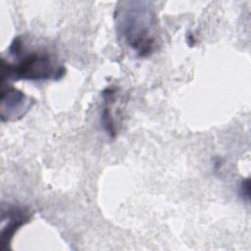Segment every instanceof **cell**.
<instances>
[{"label": "cell", "mask_w": 251, "mask_h": 251, "mask_svg": "<svg viewBox=\"0 0 251 251\" xmlns=\"http://www.w3.org/2000/svg\"><path fill=\"white\" fill-rule=\"evenodd\" d=\"M9 54L12 62L2 59L3 80H59L66 75V68L49 47L32 42L24 35L13 39Z\"/></svg>", "instance_id": "1"}, {"label": "cell", "mask_w": 251, "mask_h": 251, "mask_svg": "<svg viewBox=\"0 0 251 251\" xmlns=\"http://www.w3.org/2000/svg\"><path fill=\"white\" fill-rule=\"evenodd\" d=\"M119 37L140 58L150 56L156 48V14L146 1L122 2L116 9Z\"/></svg>", "instance_id": "2"}, {"label": "cell", "mask_w": 251, "mask_h": 251, "mask_svg": "<svg viewBox=\"0 0 251 251\" xmlns=\"http://www.w3.org/2000/svg\"><path fill=\"white\" fill-rule=\"evenodd\" d=\"M31 99L13 86L2 87L1 118L2 121L20 119L29 111L32 106Z\"/></svg>", "instance_id": "3"}, {"label": "cell", "mask_w": 251, "mask_h": 251, "mask_svg": "<svg viewBox=\"0 0 251 251\" xmlns=\"http://www.w3.org/2000/svg\"><path fill=\"white\" fill-rule=\"evenodd\" d=\"M30 212L26 207L23 206H8L7 211L3 209L2 220L7 221V224L3 226L1 231L2 244L9 243L14 233L24 225H25L30 219Z\"/></svg>", "instance_id": "4"}, {"label": "cell", "mask_w": 251, "mask_h": 251, "mask_svg": "<svg viewBox=\"0 0 251 251\" xmlns=\"http://www.w3.org/2000/svg\"><path fill=\"white\" fill-rule=\"evenodd\" d=\"M103 101H104V107L101 113V125L103 126L104 130L109 134L111 137H115L117 134V129L115 126V120L112 113L111 106L113 105L115 101L116 96V90L113 87L106 88L103 91Z\"/></svg>", "instance_id": "5"}, {"label": "cell", "mask_w": 251, "mask_h": 251, "mask_svg": "<svg viewBox=\"0 0 251 251\" xmlns=\"http://www.w3.org/2000/svg\"><path fill=\"white\" fill-rule=\"evenodd\" d=\"M249 187H250L249 179L248 178L242 179L239 185V195L245 201H249V191H250Z\"/></svg>", "instance_id": "6"}]
</instances>
